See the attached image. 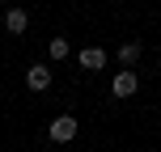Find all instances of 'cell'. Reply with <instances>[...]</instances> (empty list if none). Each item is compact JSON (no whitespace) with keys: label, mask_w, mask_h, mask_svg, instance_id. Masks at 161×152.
<instances>
[{"label":"cell","mask_w":161,"mask_h":152,"mask_svg":"<svg viewBox=\"0 0 161 152\" xmlns=\"http://www.w3.org/2000/svg\"><path fill=\"white\" fill-rule=\"evenodd\" d=\"M136 59H140V47H136V42H123V47H119V64H123V72H136Z\"/></svg>","instance_id":"6"},{"label":"cell","mask_w":161,"mask_h":152,"mask_svg":"<svg viewBox=\"0 0 161 152\" xmlns=\"http://www.w3.org/2000/svg\"><path fill=\"white\" fill-rule=\"evenodd\" d=\"M47 55H51V59H68V42H64V38H51Z\"/></svg>","instance_id":"7"},{"label":"cell","mask_w":161,"mask_h":152,"mask_svg":"<svg viewBox=\"0 0 161 152\" xmlns=\"http://www.w3.org/2000/svg\"><path fill=\"white\" fill-rule=\"evenodd\" d=\"M136 89H140V80H136V72H119V76L110 80V93H114V97H131V93H136Z\"/></svg>","instance_id":"5"},{"label":"cell","mask_w":161,"mask_h":152,"mask_svg":"<svg viewBox=\"0 0 161 152\" xmlns=\"http://www.w3.org/2000/svg\"><path fill=\"white\" fill-rule=\"evenodd\" d=\"M76 131H80V123L72 118V114H59V118H51L47 135L55 139V144H68V139H76Z\"/></svg>","instance_id":"1"},{"label":"cell","mask_w":161,"mask_h":152,"mask_svg":"<svg viewBox=\"0 0 161 152\" xmlns=\"http://www.w3.org/2000/svg\"><path fill=\"white\" fill-rule=\"evenodd\" d=\"M25 25H30V13H25V8H4V30L8 34H25Z\"/></svg>","instance_id":"4"},{"label":"cell","mask_w":161,"mask_h":152,"mask_svg":"<svg viewBox=\"0 0 161 152\" xmlns=\"http://www.w3.org/2000/svg\"><path fill=\"white\" fill-rule=\"evenodd\" d=\"M76 59H80V68H85V72H102L110 55H106L102 47H85V51H76Z\"/></svg>","instance_id":"3"},{"label":"cell","mask_w":161,"mask_h":152,"mask_svg":"<svg viewBox=\"0 0 161 152\" xmlns=\"http://www.w3.org/2000/svg\"><path fill=\"white\" fill-rule=\"evenodd\" d=\"M25 89L47 93V89H51V68L47 64H30V68H25Z\"/></svg>","instance_id":"2"}]
</instances>
